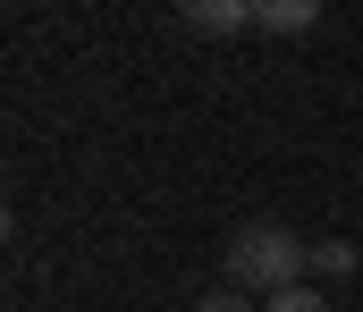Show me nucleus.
Masks as SVG:
<instances>
[{
    "mask_svg": "<svg viewBox=\"0 0 363 312\" xmlns=\"http://www.w3.org/2000/svg\"><path fill=\"white\" fill-rule=\"evenodd\" d=\"M296 270H313V253L296 245V228H279V219H245L237 236H228V287H245V296H287V287H304Z\"/></svg>",
    "mask_w": 363,
    "mask_h": 312,
    "instance_id": "1",
    "label": "nucleus"
},
{
    "mask_svg": "<svg viewBox=\"0 0 363 312\" xmlns=\"http://www.w3.org/2000/svg\"><path fill=\"white\" fill-rule=\"evenodd\" d=\"M178 17L194 34H245V25H254V0H186Z\"/></svg>",
    "mask_w": 363,
    "mask_h": 312,
    "instance_id": "2",
    "label": "nucleus"
},
{
    "mask_svg": "<svg viewBox=\"0 0 363 312\" xmlns=\"http://www.w3.org/2000/svg\"><path fill=\"white\" fill-rule=\"evenodd\" d=\"M254 25L262 34H304V25H321V0H254Z\"/></svg>",
    "mask_w": 363,
    "mask_h": 312,
    "instance_id": "3",
    "label": "nucleus"
},
{
    "mask_svg": "<svg viewBox=\"0 0 363 312\" xmlns=\"http://www.w3.org/2000/svg\"><path fill=\"white\" fill-rule=\"evenodd\" d=\"M313 270H321V279H355V245H347V236H321V245H313Z\"/></svg>",
    "mask_w": 363,
    "mask_h": 312,
    "instance_id": "4",
    "label": "nucleus"
},
{
    "mask_svg": "<svg viewBox=\"0 0 363 312\" xmlns=\"http://www.w3.org/2000/svg\"><path fill=\"white\" fill-rule=\"evenodd\" d=\"M262 312H321V287H287V296H271Z\"/></svg>",
    "mask_w": 363,
    "mask_h": 312,
    "instance_id": "5",
    "label": "nucleus"
},
{
    "mask_svg": "<svg viewBox=\"0 0 363 312\" xmlns=\"http://www.w3.org/2000/svg\"><path fill=\"white\" fill-rule=\"evenodd\" d=\"M194 312H254V296H245V287H220V296H203Z\"/></svg>",
    "mask_w": 363,
    "mask_h": 312,
    "instance_id": "6",
    "label": "nucleus"
}]
</instances>
